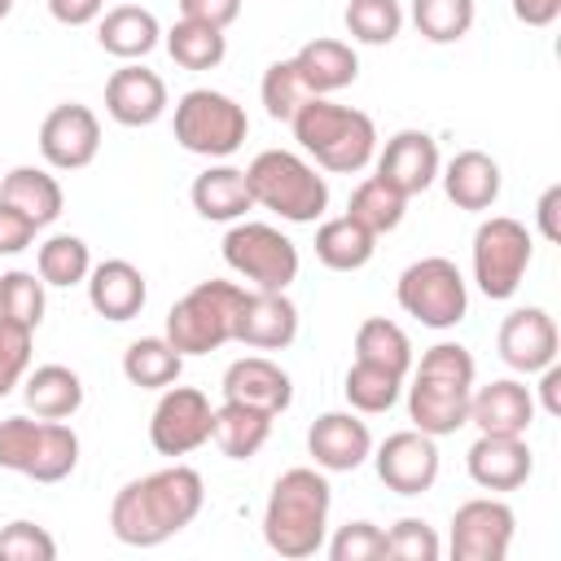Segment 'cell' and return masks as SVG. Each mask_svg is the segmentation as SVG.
Returning <instances> with one entry per match:
<instances>
[{
	"label": "cell",
	"instance_id": "obj_7",
	"mask_svg": "<svg viewBox=\"0 0 561 561\" xmlns=\"http://www.w3.org/2000/svg\"><path fill=\"white\" fill-rule=\"evenodd\" d=\"M241 298H245V289L232 285V280H202L167 311V333L162 337L180 355H210L224 342H232Z\"/></svg>",
	"mask_w": 561,
	"mask_h": 561
},
{
	"label": "cell",
	"instance_id": "obj_9",
	"mask_svg": "<svg viewBox=\"0 0 561 561\" xmlns=\"http://www.w3.org/2000/svg\"><path fill=\"white\" fill-rule=\"evenodd\" d=\"M394 298L425 329H456L469 316V285H465L460 267L451 259H443V254L408 263L399 272Z\"/></svg>",
	"mask_w": 561,
	"mask_h": 561
},
{
	"label": "cell",
	"instance_id": "obj_15",
	"mask_svg": "<svg viewBox=\"0 0 561 561\" xmlns=\"http://www.w3.org/2000/svg\"><path fill=\"white\" fill-rule=\"evenodd\" d=\"M373 465L394 495H425L438 482V443L421 430H399L377 447Z\"/></svg>",
	"mask_w": 561,
	"mask_h": 561
},
{
	"label": "cell",
	"instance_id": "obj_44",
	"mask_svg": "<svg viewBox=\"0 0 561 561\" xmlns=\"http://www.w3.org/2000/svg\"><path fill=\"white\" fill-rule=\"evenodd\" d=\"M31 333H35V329H26V324L0 316V399H4L13 386H22V377H26V368H31Z\"/></svg>",
	"mask_w": 561,
	"mask_h": 561
},
{
	"label": "cell",
	"instance_id": "obj_6",
	"mask_svg": "<svg viewBox=\"0 0 561 561\" xmlns=\"http://www.w3.org/2000/svg\"><path fill=\"white\" fill-rule=\"evenodd\" d=\"M79 465V434L66 421L4 416L0 421V469L31 482H61Z\"/></svg>",
	"mask_w": 561,
	"mask_h": 561
},
{
	"label": "cell",
	"instance_id": "obj_47",
	"mask_svg": "<svg viewBox=\"0 0 561 561\" xmlns=\"http://www.w3.org/2000/svg\"><path fill=\"white\" fill-rule=\"evenodd\" d=\"M35 219H26L18 206L0 202V254H22L35 241Z\"/></svg>",
	"mask_w": 561,
	"mask_h": 561
},
{
	"label": "cell",
	"instance_id": "obj_5",
	"mask_svg": "<svg viewBox=\"0 0 561 561\" xmlns=\"http://www.w3.org/2000/svg\"><path fill=\"white\" fill-rule=\"evenodd\" d=\"M254 206L289 219V224H316L329 210V184L324 175L294 149H263L245 167Z\"/></svg>",
	"mask_w": 561,
	"mask_h": 561
},
{
	"label": "cell",
	"instance_id": "obj_35",
	"mask_svg": "<svg viewBox=\"0 0 561 561\" xmlns=\"http://www.w3.org/2000/svg\"><path fill=\"white\" fill-rule=\"evenodd\" d=\"M35 272H39L44 285L70 289V285L88 280V272H92V250H88V241L75 237V232H53V237L39 245V254H35Z\"/></svg>",
	"mask_w": 561,
	"mask_h": 561
},
{
	"label": "cell",
	"instance_id": "obj_49",
	"mask_svg": "<svg viewBox=\"0 0 561 561\" xmlns=\"http://www.w3.org/2000/svg\"><path fill=\"white\" fill-rule=\"evenodd\" d=\"M48 13L61 26H88L105 13V0H48Z\"/></svg>",
	"mask_w": 561,
	"mask_h": 561
},
{
	"label": "cell",
	"instance_id": "obj_29",
	"mask_svg": "<svg viewBox=\"0 0 561 561\" xmlns=\"http://www.w3.org/2000/svg\"><path fill=\"white\" fill-rule=\"evenodd\" d=\"M0 202L18 206L26 219H35V228H48L61 219L66 193L44 167H13L9 175H0Z\"/></svg>",
	"mask_w": 561,
	"mask_h": 561
},
{
	"label": "cell",
	"instance_id": "obj_11",
	"mask_svg": "<svg viewBox=\"0 0 561 561\" xmlns=\"http://www.w3.org/2000/svg\"><path fill=\"white\" fill-rule=\"evenodd\" d=\"M224 263L254 289H289L298 280V245L259 219H237L224 232Z\"/></svg>",
	"mask_w": 561,
	"mask_h": 561
},
{
	"label": "cell",
	"instance_id": "obj_22",
	"mask_svg": "<svg viewBox=\"0 0 561 561\" xmlns=\"http://www.w3.org/2000/svg\"><path fill=\"white\" fill-rule=\"evenodd\" d=\"M224 399L259 408L267 416H280L294 403V381L280 364H272L263 355H241L224 368Z\"/></svg>",
	"mask_w": 561,
	"mask_h": 561
},
{
	"label": "cell",
	"instance_id": "obj_16",
	"mask_svg": "<svg viewBox=\"0 0 561 561\" xmlns=\"http://www.w3.org/2000/svg\"><path fill=\"white\" fill-rule=\"evenodd\" d=\"M298 337V307L285 289H245L232 342L254 351H285Z\"/></svg>",
	"mask_w": 561,
	"mask_h": 561
},
{
	"label": "cell",
	"instance_id": "obj_23",
	"mask_svg": "<svg viewBox=\"0 0 561 561\" xmlns=\"http://www.w3.org/2000/svg\"><path fill=\"white\" fill-rule=\"evenodd\" d=\"M530 421L535 394L513 377H500L469 394V425H478V434H526Z\"/></svg>",
	"mask_w": 561,
	"mask_h": 561
},
{
	"label": "cell",
	"instance_id": "obj_3",
	"mask_svg": "<svg viewBox=\"0 0 561 561\" xmlns=\"http://www.w3.org/2000/svg\"><path fill=\"white\" fill-rule=\"evenodd\" d=\"M473 377H478V364H473L469 346L434 342L421 355L416 377L408 386V421H412V430H421L430 438H447L460 425H469Z\"/></svg>",
	"mask_w": 561,
	"mask_h": 561
},
{
	"label": "cell",
	"instance_id": "obj_36",
	"mask_svg": "<svg viewBox=\"0 0 561 561\" xmlns=\"http://www.w3.org/2000/svg\"><path fill=\"white\" fill-rule=\"evenodd\" d=\"M399 390H403V377L381 368V364H368V359H355L346 368V381H342V394L355 412L364 416H377V412H390L399 403Z\"/></svg>",
	"mask_w": 561,
	"mask_h": 561
},
{
	"label": "cell",
	"instance_id": "obj_4",
	"mask_svg": "<svg viewBox=\"0 0 561 561\" xmlns=\"http://www.w3.org/2000/svg\"><path fill=\"white\" fill-rule=\"evenodd\" d=\"M289 127H294L298 149L311 153L316 167H324L333 175H355L377 153V123L364 110L337 105L329 96H307L294 110Z\"/></svg>",
	"mask_w": 561,
	"mask_h": 561
},
{
	"label": "cell",
	"instance_id": "obj_24",
	"mask_svg": "<svg viewBox=\"0 0 561 561\" xmlns=\"http://www.w3.org/2000/svg\"><path fill=\"white\" fill-rule=\"evenodd\" d=\"M294 70L302 79V88L311 96H329V92H342L359 79V57L346 39H333V35H320V39H307L294 57Z\"/></svg>",
	"mask_w": 561,
	"mask_h": 561
},
{
	"label": "cell",
	"instance_id": "obj_40",
	"mask_svg": "<svg viewBox=\"0 0 561 561\" xmlns=\"http://www.w3.org/2000/svg\"><path fill=\"white\" fill-rule=\"evenodd\" d=\"M342 18H346L351 39H359V44H394L403 31L399 0H351Z\"/></svg>",
	"mask_w": 561,
	"mask_h": 561
},
{
	"label": "cell",
	"instance_id": "obj_41",
	"mask_svg": "<svg viewBox=\"0 0 561 561\" xmlns=\"http://www.w3.org/2000/svg\"><path fill=\"white\" fill-rule=\"evenodd\" d=\"M0 316L18 320L26 329H39V320H44V280L35 272H22V267L4 272L0 276Z\"/></svg>",
	"mask_w": 561,
	"mask_h": 561
},
{
	"label": "cell",
	"instance_id": "obj_38",
	"mask_svg": "<svg viewBox=\"0 0 561 561\" xmlns=\"http://www.w3.org/2000/svg\"><path fill=\"white\" fill-rule=\"evenodd\" d=\"M403 210H408V197H403L399 188H390L386 180H377V175H368V180L351 193V206H346V215H351L355 224H364L373 237L394 232V228L403 224Z\"/></svg>",
	"mask_w": 561,
	"mask_h": 561
},
{
	"label": "cell",
	"instance_id": "obj_27",
	"mask_svg": "<svg viewBox=\"0 0 561 561\" xmlns=\"http://www.w3.org/2000/svg\"><path fill=\"white\" fill-rule=\"evenodd\" d=\"M188 197H193V210L202 219H215V224H237V219H245V210H254V193H250L245 171L228 167V162H210L193 180Z\"/></svg>",
	"mask_w": 561,
	"mask_h": 561
},
{
	"label": "cell",
	"instance_id": "obj_28",
	"mask_svg": "<svg viewBox=\"0 0 561 561\" xmlns=\"http://www.w3.org/2000/svg\"><path fill=\"white\" fill-rule=\"evenodd\" d=\"M96 44L118 61H140L162 44V26L140 4H114L96 18Z\"/></svg>",
	"mask_w": 561,
	"mask_h": 561
},
{
	"label": "cell",
	"instance_id": "obj_51",
	"mask_svg": "<svg viewBox=\"0 0 561 561\" xmlns=\"http://www.w3.org/2000/svg\"><path fill=\"white\" fill-rule=\"evenodd\" d=\"M539 232H543V241H561V224H557V210H561V184H552V188H543V197H539Z\"/></svg>",
	"mask_w": 561,
	"mask_h": 561
},
{
	"label": "cell",
	"instance_id": "obj_19",
	"mask_svg": "<svg viewBox=\"0 0 561 561\" xmlns=\"http://www.w3.org/2000/svg\"><path fill=\"white\" fill-rule=\"evenodd\" d=\"M105 114L123 127H149L167 114V83L158 70L127 61L105 79Z\"/></svg>",
	"mask_w": 561,
	"mask_h": 561
},
{
	"label": "cell",
	"instance_id": "obj_48",
	"mask_svg": "<svg viewBox=\"0 0 561 561\" xmlns=\"http://www.w3.org/2000/svg\"><path fill=\"white\" fill-rule=\"evenodd\" d=\"M175 4H180V18L206 22V26H219V31H228L241 18V0H175Z\"/></svg>",
	"mask_w": 561,
	"mask_h": 561
},
{
	"label": "cell",
	"instance_id": "obj_8",
	"mask_svg": "<svg viewBox=\"0 0 561 561\" xmlns=\"http://www.w3.org/2000/svg\"><path fill=\"white\" fill-rule=\"evenodd\" d=\"M175 140L180 149L197 153V158H232L245 136H250V118L245 110L228 96V92H215V88H193L175 101Z\"/></svg>",
	"mask_w": 561,
	"mask_h": 561
},
{
	"label": "cell",
	"instance_id": "obj_25",
	"mask_svg": "<svg viewBox=\"0 0 561 561\" xmlns=\"http://www.w3.org/2000/svg\"><path fill=\"white\" fill-rule=\"evenodd\" d=\"M145 298H149V289H145V276H140L136 263H127V259L92 263V272H88V302H92L96 316L123 324V320L140 316Z\"/></svg>",
	"mask_w": 561,
	"mask_h": 561
},
{
	"label": "cell",
	"instance_id": "obj_32",
	"mask_svg": "<svg viewBox=\"0 0 561 561\" xmlns=\"http://www.w3.org/2000/svg\"><path fill=\"white\" fill-rule=\"evenodd\" d=\"M377 254V237L355 224L351 215H337V219H324L316 228V259L329 267V272H359L368 259Z\"/></svg>",
	"mask_w": 561,
	"mask_h": 561
},
{
	"label": "cell",
	"instance_id": "obj_46",
	"mask_svg": "<svg viewBox=\"0 0 561 561\" xmlns=\"http://www.w3.org/2000/svg\"><path fill=\"white\" fill-rule=\"evenodd\" d=\"M57 539L35 522H9L0 530V561H53Z\"/></svg>",
	"mask_w": 561,
	"mask_h": 561
},
{
	"label": "cell",
	"instance_id": "obj_10",
	"mask_svg": "<svg viewBox=\"0 0 561 561\" xmlns=\"http://www.w3.org/2000/svg\"><path fill=\"white\" fill-rule=\"evenodd\" d=\"M530 228L513 215H491L473 232V280L491 302H508L530 267Z\"/></svg>",
	"mask_w": 561,
	"mask_h": 561
},
{
	"label": "cell",
	"instance_id": "obj_33",
	"mask_svg": "<svg viewBox=\"0 0 561 561\" xmlns=\"http://www.w3.org/2000/svg\"><path fill=\"white\" fill-rule=\"evenodd\" d=\"M184 373V355L167 337H136L123 351V377L140 390H167Z\"/></svg>",
	"mask_w": 561,
	"mask_h": 561
},
{
	"label": "cell",
	"instance_id": "obj_17",
	"mask_svg": "<svg viewBox=\"0 0 561 561\" xmlns=\"http://www.w3.org/2000/svg\"><path fill=\"white\" fill-rule=\"evenodd\" d=\"M495 346H500V359L513 373H539L557 359V346H561L557 320L543 307H517V311L504 316Z\"/></svg>",
	"mask_w": 561,
	"mask_h": 561
},
{
	"label": "cell",
	"instance_id": "obj_30",
	"mask_svg": "<svg viewBox=\"0 0 561 561\" xmlns=\"http://www.w3.org/2000/svg\"><path fill=\"white\" fill-rule=\"evenodd\" d=\"M22 399L35 416L44 421H66L83 408V381L66 364H39L35 373L22 377Z\"/></svg>",
	"mask_w": 561,
	"mask_h": 561
},
{
	"label": "cell",
	"instance_id": "obj_21",
	"mask_svg": "<svg viewBox=\"0 0 561 561\" xmlns=\"http://www.w3.org/2000/svg\"><path fill=\"white\" fill-rule=\"evenodd\" d=\"M307 451L324 473H351L373 456V434L355 412H324L307 430Z\"/></svg>",
	"mask_w": 561,
	"mask_h": 561
},
{
	"label": "cell",
	"instance_id": "obj_14",
	"mask_svg": "<svg viewBox=\"0 0 561 561\" xmlns=\"http://www.w3.org/2000/svg\"><path fill=\"white\" fill-rule=\"evenodd\" d=\"M101 149V123L88 105H53L39 123V153L53 171H83Z\"/></svg>",
	"mask_w": 561,
	"mask_h": 561
},
{
	"label": "cell",
	"instance_id": "obj_42",
	"mask_svg": "<svg viewBox=\"0 0 561 561\" xmlns=\"http://www.w3.org/2000/svg\"><path fill=\"white\" fill-rule=\"evenodd\" d=\"M259 96H263V110H267V118H276V123H289V118H294V110H298V105H302L311 92L302 88V79H298V70H294V61H272V66L263 70Z\"/></svg>",
	"mask_w": 561,
	"mask_h": 561
},
{
	"label": "cell",
	"instance_id": "obj_20",
	"mask_svg": "<svg viewBox=\"0 0 561 561\" xmlns=\"http://www.w3.org/2000/svg\"><path fill=\"white\" fill-rule=\"evenodd\" d=\"M438 145L430 131H394L386 140V149L377 153V180H386L390 188H399L403 197H416L425 193L434 180H438Z\"/></svg>",
	"mask_w": 561,
	"mask_h": 561
},
{
	"label": "cell",
	"instance_id": "obj_50",
	"mask_svg": "<svg viewBox=\"0 0 561 561\" xmlns=\"http://www.w3.org/2000/svg\"><path fill=\"white\" fill-rule=\"evenodd\" d=\"M513 18L526 26H552L561 18V0H508Z\"/></svg>",
	"mask_w": 561,
	"mask_h": 561
},
{
	"label": "cell",
	"instance_id": "obj_53",
	"mask_svg": "<svg viewBox=\"0 0 561 561\" xmlns=\"http://www.w3.org/2000/svg\"><path fill=\"white\" fill-rule=\"evenodd\" d=\"M13 13V0H0V18H9Z\"/></svg>",
	"mask_w": 561,
	"mask_h": 561
},
{
	"label": "cell",
	"instance_id": "obj_34",
	"mask_svg": "<svg viewBox=\"0 0 561 561\" xmlns=\"http://www.w3.org/2000/svg\"><path fill=\"white\" fill-rule=\"evenodd\" d=\"M162 44H167L171 61L184 66V70H215V66L228 57L224 31H219V26H206V22H188V18H180V22L162 35Z\"/></svg>",
	"mask_w": 561,
	"mask_h": 561
},
{
	"label": "cell",
	"instance_id": "obj_1",
	"mask_svg": "<svg viewBox=\"0 0 561 561\" xmlns=\"http://www.w3.org/2000/svg\"><path fill=\"white\" fill-rule=\"evenodd\" d=\"M206 504V482L193 465H167L158 473L131 478L114 504H110V530L127 548H158L184 526Z\"/></svg>",
	"mask_w": 561,
	"mask_h": 561
},
{
	"label": "cell",
	"instance_id": "obj_45",
	"mask_svg": "<svg viewBox=\"0 0 561 561\" xmlns=\"http://www.w3.org/2000/svg\"><path fill=\"white\" fill-rule=\"evenodd\" d=\"M329 557L333 561H377V557H386V530L373 522H346L333 530Z\"/></svg>",
	"mask_w": 561,
	"mask_h": 561
},
{
	"label": "cell",
	"instance_id": "obj_26",
	"mask_svg": "<svg viewBox=\"0 0 561 561\" xmlns=\"http://www.w3.org/2000/svg\"><path fill=\"white\" fill-rule=\"evenodd\" d=\"M443 193L456 210H491L500 197V162L482 149H460L447 167H438Z\"/></svg>",
	"mask_w": 561,
	"mask_h": 561
},
{
	"label": "cell",
	"instance_id": "obj_12",
	"mask_svg": "<svg viewBox=\"0 0 561 561\" xmlns=\"http://www.w3.org/2000/svg\"><path fill=\"white\" fill-rule=\"evenodd\" d=\"M215 408L197 386H167L153 416H149V443L158 456H188L202 443H210Z\"/></svg>",
	"mask_w": 561,
	"mask_h": 561
},
{
	"label": "cell",
	"instance_id": "obj_37",
	"mask_svg": "<svg viewBox=\"0 0 561 561\" xmlns=\"http://www.w3.org/2000/svg\"><path fill=\"white\" fill-rule=\"evenodd\" d=\"M355 359H368V364H381V368L408 377V368H412V342H408V333L394 320L373 316V320H364L355 329Z\"/></svg>",
	"mask_w": 561,
	"mask_h": 561
},
{
	"label": "cell",
	"instance_id": "obj_31",
	"mask_svg": "<svg viewBox=\"0 0 561 561\" xmlns=\"http://www.w3.org/2000/svg\"><path fill=\"white\" fill-rule=\"evenodd\" d=\"M267 434H272V416H267V412L245 408V403H232V399H224V403L215 408V430H210V438H215V447H219L228 460H250V456H259L263 443H267Z\"/></svg>",
	"mask_w": 561,
	"mask_h": 561
},
{
	"label": "cell",
	"instance_id": "obj_2",
	"mask_svg": "<svg viewBox=\"0 0 561 561\" xmlns=\"http://www.w3.org/2000/svg\"><path fill=\"white\" fill-rule=\"evenodd\" d=\"M329 508H333V486H329L324 469H311V465L285 469L272 482V495L263 508L267 548L285 561L316 557L329 539Z\"/></svg>",
	"mask_w": 561,
	"mask_h": 561
},
{
	"label": "cell",
	"instance_id": "obj_18",
	"mask_svg": "<svg viewBox=\"0 0 561 561\" xmlns=\"http://www.w3.org/2000/svg\"><path fill=\"white\" fill-rule=\"evenodd\" d=\"M465 469L482 491H517L535 473L526 434H478L465 451Z\"/></svg>",
	"mask_w": 561,
	"mask_h": 561
},
{
	"label": "cell",
	"instance_id": "obj_39",
	"mask_svg": "<svg viewBox=\"0 0 561 561\" xmlns=\"http://www.w3.org/2000/svg\"><path fill=\"white\" fill-rule=\"evenodd\" d=\"M478 18L473 0H412V22L430 44H456Z\"/></svg>",
	"mask_w": 561,
	"mask_h": 561
},
{
	"label": "cell",
	"instance_id": "obj_13",
	"mask_svg": "<svg viewBox=\"0 0 561 561\" xmlns=\"http://www.w3.org/2000/svg\"><path fill=\"white\" fill-rule=\"evenodd\" d=\"M513 535H517L513 508L495 495H478L451 513L447 548L456 561H504L513 548Z\"/></svg>",
	"mask_w": 561,
	"mask_h": 561
},
{
	"label": "cell",
	"instance_id": "obj_52",
	"mask_svg": "<svg viewBox=\"0 0 561 561\" xmlns=\"http://www.w3.org/2000/svg\"><path fill=\"white\" fill-rule=\"evenodd\" d=\"M539 408L548 416H561V364L557 359L548 368H539Z\"/></svg>",
	"mask_w": 561,
	"mask_h": 561
},
{
	"label": "cell",
	"instance_id": "obj_43",
	"mask_svg": "<svg viewBox=\"0 0 561 561\" xmlns=\"http://www.w3.org/2000/svg\"><path fill=\"white\" fill-rule=\"evenodd\" d=\"M438 552H443V543H438L434 526L421 517H399L386 530V557H394V561H438Z\"/></svg>",
	"mask_w": 561,
	"mask_h": 561
}]
</instances>
